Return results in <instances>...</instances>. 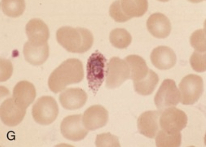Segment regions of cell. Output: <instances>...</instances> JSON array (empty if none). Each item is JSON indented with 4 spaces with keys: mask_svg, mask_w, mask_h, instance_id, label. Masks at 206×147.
<instances>
[{
    "mask_svg": "<svg viewBox=\"0 0 206 147\" xmlns=\"http://www.w3.org/2000/svg\"><path fill=\"white\" fill-rule=\"evenodd\" d=\"M190 43L195 51L206 52L205 29H199L194 31L190 36Z\"/></svg>",
    "mask_w": 206,
    "mask_h": 147,
    "instance_id": "25",
    "label": "cell"
},
{
    "mask_svg": "<svg viewBox=\"0 0 206 147\" xmlns=\"http://www.w3.org/2000/svg\"><path fill=\"white\" fill-rule=\"evenodd\" d=\"M181 103L183 105H192L196 102L203 91V82L200 76L190 74L184 77L179 85Z\"/></svg>",
    "mask_w": 206,
    "mask_h": 147,
    "instance_id": "6",
    "label": "cell"
},
{
    "mask_svg": "<svg viewBox=\"0 0 206 147\" xmlns=\"http://www.w3.org/2000/svg\"><path fill=\"white\" fill-rule=\"evenodd\" d=\"M124 59L129 68L130 78L133 81L142 79L148 73L149 69L145 61L141 56L135 55H130Z\"/></svg>",
    "mask_w": 206,
    "mask_h": 147,
    "instance_id": "20",
    "label": "cell"
},
{
    "mask_svg": "<svg viewBox=\"0 0 206 147\" xmlns=\"http://www.w3.org/2000/svg\"><path fill=\"white\" fill-rule=\"evenodd\" d=\"M36 96L34 86L27 81L19 82L13 89L12 98L15 104L23 109L26 110L33 101Z\"/></svg>",
    "mask_w": 206,
    "mask_h": 147,
    "instance_id": "15",
    "label": "cell"
},
{
    "mask_svg": "<svg viewBox=\"0 0 206 147\" xmlns=\"http://www.w3.org/2000/svg\"><path fill=\"white\" fill-rule=\"evenodd\" d=\"M26 32L28 40L35 42H47L49 32L47 25L41 20H30L26 26Z\"/></svg>",
    "mask_w": 206,
    "mask_h": 147,
    "instance_id": "19",
    "label": "cell"
},
{
    "mask_svg": "<svg viewBox=\"0 0 206 147\" xmlns=\"http://www.w3.org/2000/svg\"><path fill=\"white\" fill-rule=\"evenodd\" d=\"M146 25L150 32L155 37L159 38L166 37L171 30V23L168 18L159 12L151 14L147 21Z\"/></svg>",
    "mask_w": 206,
    "mask_h": 147,
    "instance_id": "18",
    "label": "cell"
},
{
    "mask_svg": "<svg viewBox=\"0 0 206 147\" xmlns=\"http://www.w3.org/2000/svg\"><path fill=\"white\" fill-rule=\"evenodd\" d=\"M1 6L3 13L12 17H17L20 16L25 8V4L24 0H2Z\"/></svg>",
    "mask_w": 206,
    "mask_h": 147,
    "instance_id": "24",
    "label": "cell"
},
{
    "mask_svg": "<svg viewBox=\"0 0 206 147\" xmlns=\"http://www.w3.org/2000/svg\"><path fill=\"white\" fill-rule=\"evenodd\" d=\"M162 110L148 111L142 114L137 121L140 133L150 138H154L160 130L159 119Z\"/></svg>",
    "mask_w": 206,
    "mask_h": 147,
    "instance_id": "11",
    "label": "cell"
},
{
    "mask_svg": "<svg viewBox=\"0 0 206 147\" xmlns=\"http://www.w3.org/2000/svg\"><path fill=\"white\" fill-rule=\"evenodd\" d=\"M159 81L157 74L149 69L148 73L144 78L139 81H133L134 90L140 95H150L155 90Z\"/></svg>",
    "mask_w": 206,
    "mask_h": 147,
    "instance_id": "21",
    "label": "cell"
},
{
    "mask_svg": "<svg viewBox=\"0 0 206 147\" xmlns=\"http://www.w3.org/2000/svg\"><path fill=\"white\" fill-rule=\"evenodd\" d=\"M87 99L86 93L79 88H67L59 95V100L65 109L73 110L83 107Z\"/></svg>",
    "mask_w": 206,
    "mask_h": 147,
    "instance_id": "16",
    "label": "cell"
},
{
    "mask_svg": "<svg viewBox=\"0 0 206 147\" xmlns=\"http://www.w3.org/2000/svg\"><path fill=\"white\" fill-rule=\"evenodd\" d=\"M60 129L65 138L74 141L83 139L88 132L83 124L81 114L69 115L65 118L61 123Z\"/></svg>",
    "mask_w": 206,
    "mask_h": 147,
    "instance_id": "10",
    "label": "cell"
},
{
    "mask_svg": "<svg viewBox=\"0 0 206 147\" xmlns=\"http://www.w3.org/2000/svg\"><path fill=\"white\" fill-rule=\"evenodd\" d=\"M110 41L114 47L119 48H126L131 43L132 37L130 33L124 28L113 30L109 35Z\"/></svg>",
    "mask_w": 206,
    "mask_h": 147,
    "instance_id": "23",
    "label": "cell"
},
{
    "mask_svg": "<svg viewBox=\"0 0 206 147\" xmlns=\"http://www.w3.org/2000/svg\"><path fill=\"white\" fill-rule=\"evenodd\" d=\"M148 8L147 0H117L111 4L109 12L115 21L122 22L133 17L142 16Z\"/></svg>",
    "mask_w": 206,
    "mask_h": 147,
    "instance_id": "3",
    "label": "cell"
},
{
    "mask_svg": "<svg viewBox=\"0 0 206 147\" xmlns=\"http://www.w3.org/2000/svg\"><path fill=\"white\" fill-rule=\"evenodd\" d=\"M181 134L179 132L167 131L161 129L156 135L155 143L159 147H177L180 146Z\"/></svg>",
    "mask_w": 206,
    "mask_h": 147,
    "instance_id": "22",
    "label": "cell"
},
{
    "mask_svg": "<svg viewBox=\"0 0 206 147\" xmlns=\"http://www.w3.org/2000/svg\"><path fill=\"white\" fill-rule=\"evenodd\" d=\"M58 43L69 52L82 53L88 51L93 42L92 33L84 28L62 27L57 31Z\"/></svg>",
    "mask_w": 206,
    "mask_h": 147,
    "instance_id": "2",
    "label": "cell"
},
{
    "mask_svg": "<svg viewBox=\"0 0 206 147\" xmlns=\"http://www.w3.org/2000/svg\"><path fill=\"white\" fill-rule=\"evenodd\" d=\"M23 53L26 60L34 65L43 64L49 55L47 42H37L28 41L24 44Z\"/></svg>",
    "mask_w": 206,
    "mask_h": 147,
    "instance_id": "14",
    "label": "cell"
},
{
    "mask_svg": "<svg viewBox=\"0 0 206 147\" xmlns=\"http://www.w3.org/2000/svg\"><path fill=\"white\" fill-rule=\"evenodd\" d=\"M32 113L37 123L47 125L56 120L58 114L59 109L56 102L53 97L44 96L38 98L33 105Z\"/></svg>",
    "mask_w": 206,
    "mask_h": 147,
    "instance_id": "5",
    "label": "cell"
},
{
    "mask_svg": "<svg viewBox=\"0 0 206 147\" xmlns=\"http://www.w3.org/2000/svg\"><path fill=\"white\" fill-rule=\"evenodd\" d=\"M106 86L112 89L121 85L130 78V71L126 61L117 57H113L107 63L106 73Z\"/></svg>",
    "mask_w": 206,
    "mask_h": 147,
    "instance_id": "7",
    "label": "cell"
},
{
    "mask_svg": "<svg viewBox=\"0 0 206 147\" xmlns=\"http://www.w3.org/2000/svg\"><path fill=\"white\" fill-rule=\"evenodd\" d=\"M180 94L173 80L167 79L162 83L154 98L157 108L163 110L176 105L179 102Z\"/></svg>",
    "mask_w": 206,
    "mask_h": 147,
    "instance_id": "8",
    "label": "cell"
},
{
    "mask_svg": "<svg viewBox=\"0 0 206 147\" xmlns=\"http://www.w3.org/2000/svg\"><path fill=\"white\" fill-rule=\"evenodd\" d=\"M187 121V116L184 111L172 107L162 112L159 119L161 129L169 132L180 131L186 126Z\"/></svg>",
    "mask_w": 206,
    "mask_h": 147,
    "instance_id": "9",
    "label": "cell"
},
{
    "mask_svg": "<svg viewBox=\"0 0 206 147\" xmlns=\"http://www.w3.org/2000/svg\"><path fill=\"white\" fill-rule=\"evenodd\" d=\"M0 118L6 125L13 127L18 125L23 120L26 110L17 105L12 98L5 100L0 106Z\"/></svg>",
    "mask_w": 206,
    "mask_h": 147,
    "instance_id": "12",
    "label": "cell"
},
{
    "mask_svg": "<svg viewBox=\"0 0 206 147\" xmlns=\"http://www.w3.org/2000/svg\"><path fill=\"white\" fill-rule=\"evenodd\" d=\"M84 77L81 61L76 58L64 61L51 74L48 85L50 90L57 93L69 85L80 82Z\"/></svg>",
    "mask_w": 206,
    "mask_h": 147,
    "instance_id": "1",
    "label": "cell"
},
{
    "mask_svg": "<svg viewBox=\"0 0 206 147\" xmlns=\"http://www.w3.org/2000/svg\"><path fill=\"white\" fill-rule=\"evenodd\" d=\"M96 144L97 147H119L120 146L118 138L109 133L97 135Z\"/></svg>",
    "mask_w": 206,
    "mask_h": 147,
    "instance_id": "27",
    "label": "cell"
},
{
    "mask_svg": "<svg viewBox=\"0 0 206 147\" xmlns=\"http://www.w3.org/2000/svg\"><path fill=\"white\" fill-rule=\"evenodd\" d=\"M192 68L195 71L201 72L206 71V52L195 51L190 59Z\"/></svg>",
    "mask_w": 206,
    "mask_h": 147,
    "instance_id": "26",
    "label": "cell"
},
{
    "mask_svg": "<svg viewBox=\"0 0 206 147\" xmlns=\"http://www.w3.org/2000/svg\"><path fill=\"white\" fill-rule=\"evenodd\" d=\"M150 57L154 66L161 70L171 68L176 61V56L174 51L166 46H159L154 48L151 53Z\"/></svg>",
    "mask_w": 206,
    "mask_h": 147,
    "instance_id": "17",
    "label": "cell"
},
{
    "mask_svg": "<svg viewBox=\"0 0 206 147\" xmlns=\"http://www.w3.org/2000/svg\"><path fill=\"white\" fill-rule=\"evenodd\" d=\"M108 120L107 111L100 105L89 107L82 116L83 124L88 130H93L103 127L106 124Z\"/></svg>",
    "mask_w": 206,
    "mask_h": 147,
    "instance_id": "13",
    "label": "cell"
},
{
    "mask_svg": "<svg viewBox=\"0 0 206 147\" xmlns=\"http://www.w3.org/2000/svg\"><path fill=\"white\" fill-rule=\"evenodd\" d=\"M107 60L98 51L92 53L88 59L86 65V78L88 86L96 94L106 77Z\"/></svg>",
    "mask_w": 206,
    "mask_h": 147,
    "instance_id": "4",
    "label": "cell"
}]
</instances>
